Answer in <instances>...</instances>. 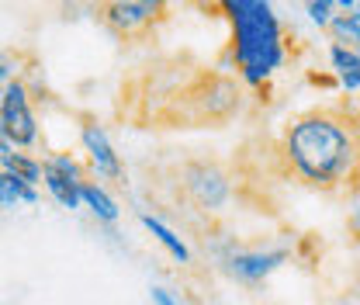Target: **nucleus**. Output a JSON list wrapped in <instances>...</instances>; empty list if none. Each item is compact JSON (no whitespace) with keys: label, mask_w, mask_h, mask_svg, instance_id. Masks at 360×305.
I'll list each match as a JSON object with an SVG mask.
<instances>
[{"label":"nucleus","mask_w":360,"mask_h":305,"mask_svg":"<svg viewBox=\"0 0 360 305\" xmlns=\"http://www.w3.org/2000/svg\"><path fill=\"white\" fill-rule=\"evenodd\" d=\"M333 7H336V0H309V4H305L309 18H312L319 28H326V25L333 21Z\"/></svg>","instance_id":"nucleus-17"},{"label":"nucleus","mask_w":360,"mask_h":305,"mask_svg":"<svg viewBox=\"0 0 360 305\" xmlns=\"http://www.w3.org/2000/svg\"><path fill=\"white\" fill-rule=\"evenodd\" d=\"M291 261V250L274 247V250H239V247H225L222 267L229 278H236L239 285H260L267 281L277 267Z\"/></svg>","instance_id":"nucleus-9"},{"label":"nucleus","mask_w":360,"mask_h":305,"mask_svg":"<svg viewBox=\"0 0 360 305\" xmlns=\"http://www.w3.org/2000/svg\"><path fill=\"white\" fill-rule=\"evenodd\" d=\"M354 52H357V56H360V42H357V49H354Z\"/></svg>","instance_id":"nucleus-23"},{"label":"nucleus","mask_w":360,"mask_h":305,"mask_svg":"<svg viewBox=\"0 0 360 305\" xmlns=\"http://www.w3.org/2000/svg\"><path fill=\"white\" fill-rule=\"evenodd\" d=\"M0 118L7 142L14 149H32L39 142V115H35V97L25 80H14L0 90Z\"/></svg>","instance_id":"nucleus-5"},{"label":"nucleus","mask_w":360,"mask_h":305,"mask_svg":"<svg viewBox=\"0 0 360 305\" xmlns=\"http://www.w3.org/2000/svg\"><path fill=\"white\" fill-rule=\"evenodd\" d=\"M80 142H84L90 170L101 177V180H111V184H122V187H125V180H129L125 163H122L115 142L108 139V132H104V125H101L97 118H90V115L80 118Z\"/></svg>","instance_id":"nucleus-8"},{"label":"nucleus","mask_w":360,"mask_h":305,"mask_svg":"<svg viewBox=\"0 0 360 305\" xmlns=\"http://www.w3.org/2000/svg\"><path fill=\"white\" fill-rule=\"evenodd\" d=\"M35 70V56L25 49H0V90L14 80H25V73Z\"/></svg>","instance_id":"nucleus-14"},{"label":"nucleus","mask_w":360,"mask_h":305,"mask_svg":"<svg viewBox=\"0 0 360 305\" xmlns=\"http://www.w3.org/2000/svg\"><path fill=\"white\" fill-rule=\"evenodd\" d=\"M174 194L191 212L215 216L236 194V180L229 167L212 156H187L174 167Z\"/></svg>","instance_id":"nucleus-4"},{"label":"nucleus","mask_w":360,"mask_h":305,"mask_svg":"<svg viewBox=\"0 0 360 305\" xmlns=\"http://www.w3.org/2000/svg\"><path fill=\"white\" fill-rule=\"evenodd\" d=\"M0 170H7V174L28 180L32 187L42 184V160H35V156L25 153V149H11V153H4V156H0Z\"/></svg>","instance_id":"nucleus-13"},{"label":"nucleus","mask_w":360,"mask_h":305,"mask_svg":"<svg viewBox=\"0 0 360 305\" xmlns=\"http://www.w3.org/2000/svg\"><path fill=\"white\" fill-rule=\"evenodd\" d=\"M281 160L312 191H360V118L343 104L295 115L281 135Z\"/></svg>","instance_id":"nucleus-2"},{"label":"nucleus","mask_w":360,"mask_h":305,"mask_svg":"<svg viewBox=\"0 0 360 305\" xmlns=\"http://www.w3.org/2000/svg\"><path fill=\"white\" fill-rule=\"evenodd\" d=\"M80 205H84L101 225H115L118 216H122L118 201L108 194V187H104L101 180H84V187H80Z\"/></svg>","instance_id":"nucleus-10"},{"label":"nucleus","mask_w":360,"mask_h":305,"mask_svg":"<svg viewBox=\"0 0 360 305\" xmlns=\"http://www.w3.org/2000/svg\"><path fill=\"white\" fill-rule=\"evenodd\" d=\"M149 299H153V305H180L177 299H174L167 288H160V285H156V288H149Z\"/></svg>","instance_id":"nucleus-18"},{"label":"nucleus","mask_w":360,"mask_h":305,"mask_svg":"<svg viewBox=\"0 0 360 305\" xmlns=\"http://www.w3.org/2000/svg\"><path fill=\"white\" fill-rule=\"evenodd\" d=\"M336 4H340L343 11H350V7H357V0H336Z\"/></svg>","instance_id":"nucleus-21"},{"label":"nucleus","mask_w":360,"mask_h":305,"mask_svg":"<svg viewBox=\"0 0 360 305\" xmlns=\"http://www.w3.org/2000/svg\"><path fill=\"white\" fill-rule=\"evenodd\" d=\"M87 177V167L70 156V153H49L42 160V184L49 191V198L66 208V212H77L80 208V187H84Z\"/></svg>","instance_id":"nucleus-7"},{"label":"nucleus","mask_w":360,"mask_h":305,"mask_svg":"<svg viewBox=\"0 0 360 305\" xmlns=\"http://www.w3.org/2000/svg\"><path fill=\"white\" fill-rule=\"evenodd\" d=\"M125 97L139 104L129 115L135 129H222L243 104L236 77L184 59L149 66L122 90Z\"/></svg>","instance_id":"nucleus-1"},{"label":"nucleus","mask_w":360,"mask_h":305,"mask_svg":"<svg viewBox=\"0 0 360 305\" xmlns=\"http://www.w3.org/2000/svg\"><path fill=\"white\" fill-rule=\"evenodd\" d=\"M326 28H329V35H333V42H336V45L357 49V42H360V21H357V14H333V21H329Z\"/></svg>","instance_id":"nucleus-15"},{"label":"nucleus","mask_w":360,"mask_h":305,"mask_svg":"<svg viewBox=\"0 0 360 305\" xmlns=\"http://www.w3.org/2000/svg\"><path fill=\"white\" fill-rule=\"evenodd\" d=\"M11 149H14V146L7 142V132H4V118H0V156H4V153H11Z\"/></svg>","instance_id":"nucleus-20"},{"label":"nucleus","mask_w":360,"mask_h":305,"mask_svg":"<svg viewBox=\"0 0 360 305\" xmlns=\"http://www.w3.org/2000/svg\"><path fill=\"white\" fill-rule=\"evenodd\" d=\"M232 25V63L243 84L264 87L284 63V28L270 0H212Z\"/></svg>","instance_id":"nucleus-3"},{"label":"nucleus","mask_w":360,"mask_h":305,"mask_svg":"<svg viewBox=\"0 0 360 305\" xmlns=\"http://www.w3.org/2000/svg\"><path fill=\"white\" fill-rule=\"evenodd\" d=\"M357 21H360V0H357Z\"/></svg>","instance_id":"nucleus-22"},{"label":"nucleus","mask_w":360,"mask_h":305,"mask_svg":"<svg viewBox=\"0 0 360 305\" xmlns=\"http://www.w3.org/2000/svg\"><path fill=\"white\" fill-rule=\"evenodd\" d=\"M21 205H39V187H32L28 180L0 170V212H14Z\"/></svg>","instance_id":"nucleus-12"},{"label":"nucleus","mask_w":360,"mask_h":305,"mask_svg":"<svg viewBox=\"0 0 360 305\" xmlns=\"http://www.w3.org/2000/svg\"><path fill=\"white\" fill-rule=\"evenodd\" d=\"M329 59H333V70L343 77V73H350V70H360V56L354 49H347V45H329Z\"/></svg>","instance_id":"nucleus-16"},{"label":"nucleus","mask_w":360,"mask_h":305,"mask_svg":"<svg viewBox=\"0 0 360 305\" xmlns=\"http://www.w3.org/2000/svg\"><path fill=\"white\" fill-rule=\"evenodd\" d=\"M170 0H101L97 14L118 39H146Z\"/></svg>","instance_id":"nucleus-6"},{"label":"nucleus","mask_w":360,"mask_h":305,"mask_svg":"<svg viewBox=\"0 0 360 305\" xmlns=\"http://www.w3.org/2000/svg\"><path fill=\"white\" fill-rule=\"evenodd\" d=\"M357 198H360V191H357ZM350 229H354V236L360 239V205L354 208V212H350Z\"/></svg>","instance_id":"nucleus-19"},{"label":"nucleus","mask_w":360,"mask_h":305,"mask_svg":"<svg viewBox=\"0 0 360 305\" xmlns=\"http://www.w3.org/2000/svg\"><path fill=\"white\" fill-rule=\"evenodd\" d=\"M139 222H142V229H146V232H149V236H153V239H156V243H160V247H163L177 263H191V247H187V243H184V239H180L177 232H174L160 216L139 212Z\"/></svg>","instance_id":"nucleus-11"}]
</instances>
